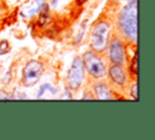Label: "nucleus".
Masks as SVG:
<instances>
[{
    "label": "nucleus",
    "mask_w": 155,
    "mask_h": 140,
    "mask_svg": "<svg viewBox=\"0 0 155 140\" xmlns=\"http://www.w3.org/2000/svg\"><path fill=\"white\" fill-rule=\"evenodd\" d=\"M84 33H85V26L82 24L81 28L78 30V35H76V38H75V43H80V41H81V38L84 37Z\"/></svg>",
    "instance_id": "2eb2a0df"
},
{
    "label": "nucleus",
    "mask_w": 155,
    "mask_h": 140,
    "mask_svg": "<svg viewBox=\"0 0 155 140\" xmlns=\"http://www.w3.org/2000/svg\"><path fill=\"white\" fill-rule=\"evenodd\" d=\"M42 72H44L42 63L40 61H38V60H30L23 67L21 84L23 86H25V88L34 86L39 82V79L41 78Z\"/></svg>",
    "instance_id": "20e7f679"
},
{
    "label": "nucleus",
    "mask_w": 155,
    "mask_h": 140,
    "mask_svg": "<svg viewBox=\"0 0 155 140\" xmlns=\"http://www.w3.org/2000/svg\"><path fill=\"white\" fill-rule=\"evenodd\" d=\"M71 97H73V96H71V94H70L69 91H68V93H65V94L62 96V99H71Z\"/></svg>",
    "instance_id": "a211bd4d"
},
{
    "label": "nucleus",
    "mask_w": 155,
    "mask_h": 140,
    "mask_svg": "<svg viewBox=\"0 0 155 140\" xmlns=\"http://www.w3.org/2000/svg\"><path fill=\"white\" fill-rule=\"evenodd\" d=\"M57 91L58 90L53 85H51V84H42L40 86V89H39V93L36 95V99H44V95L45 94H47L46 95V99L47 97H56L57 96Z\"/></svg>",
    "instance_id": "9b49d317"
},
{
    "label": "nucleus",
    "mask_w": 155,
    "mask_h": 140,
    "mask_svg": "<svg viewBox=\"0 0 155 140\" xmlns=\"http://www.w3.org/2000/svg\"><path fill=\"white\" fill-rule=\"evenodd\" d=\"M82 63L85 67V71H87L88 75L93 79H101L105 75L107 69L103 60L101 58L99 54H96L92 50L86 51L82 55Z\"/></svg>",
    "instance_id": "7ed1b4c3"
},
{
    "label": "nucleus",
    "mask_w": 155,
    "mask_h": 140,
    "mask_svg": "<svg viewBox=\"0 0 155 140\" xmlns=\"http://www.w3.org/2000/svg\"><path fill=\"white\" fill-rule=\"evenodd\" d=\"M8 99H11V96L8 94H5L4 90H1L0 91V100H8Z\"/></svg>",
    "instance_id": "dca6fc26"
},
{
    "label": "nucleus",
    "mask_w": 155,
    "mask_h": 140,
    "mask_svg": "<svg viewBox=\"0 0 155 140\" xmlns=\"http://www.w3.org/2000/svg\"><path fill=\"white\" fill-rule=\"evenodd\" d=\"M137 61H138V56H137V51H136V54L133 55V57H132V60L130 62V73L132 75H136V77H137V71H138V63H137Z\"/></svg>",
    "instance_id": "f8f14e48"
},
{
    "label": "nucleus",
    "mask_w": 155,
    "mask_h": 140,
    "mask_svg": "<svg viewBox=\"0 0 155 140\" xmlns=\"http://www.w3.org/2000/svg\"><path fill=\"white\" fill-rule=\"evenodd\" d=\"M108 75L110 78V80L116 85V86H125L126 82H127V77H126V72L124 69V67L121 65H114L111 63V66L109 67L108 71Z\"/></svg>",
    "instance_id": "0eeeda50"
},
{
    "label": "nucleus",
    "mask_w": 155,
    "mask_h": 140,
    "mask_svg": "<svg viewBox=\"0 0 155 140\" xmlns=\"http://www.w3.org/2000/svg\"><path fill=\"white\" fill-rule=\"evenodd\" d=\"M115 1H119V0H115Z\"/></svg>",
    "instance_id": "aec40b11"
},
{
    "label": "nucleus",
    "mask_w": 155,
    "mask_h": 140,
    "mask_svg": "<svg viewBox=\"0 0 155 140\" xmlns=\"http://www.w3.org/2000/svg\"><path fill=\"white\" fill-rule=\"evenodd\" d=\"M85 79V67L81 57H75L67 74V85L70 90H78Z\"/></svg>",
    "instance_id": "39448f33"
},
{
    "label": "nucleus",
    "mask_w": 155,
    "mask_h": 140,
    "mask_svg": "<svg viewBox=\"0 0 155 140\" xmlns=\"http://www.w3.org/2000/svg\"><path fill=\"white\" fill-rule=\"evenodd\" d=\"M117 28L125 38L137 41V0H127L121 9L117 16Z\"/></svg>",
    "instance_id": "f257e3e1"
},
{
    "label": "nucleus",
    "mask_w": 155,
    "mask_h": 140,
    "mask_svg": "<svg viewBox=\"0 0 155 140\" xmlns=\"http://www.w3.org/2000/svg\"><path fill=\"white\" fill-rule=\"evenodd\" d=\"M110 24L107 19H98L90 30V47L96 54H103L109 43Z\"/></svg>",
    "instance_id": "f03ea898"
},
{
    "label": "nucleus",
    "mask_w": 155,
    "mask_h": 140,
    "mask_svg": "<svg viewBox=\"0 0 155 140\" xmlns=\"http://www.w3.org/2000/svg\"><path fill=\"white\" fill-rule=\"evenodd\" d=\"M39 16H38V21H36V24L38 27H44L46 26L48 22H50V6L48 4L44 2L39 10Z\"/></svg>",
    "instance_id": "1a4fd4ad"
},
{
    "label": "nucleus",
    "mask_w": 155,
    "mask_h": 140,
    "mask_svg": "<svg viewBox=\"0 0 155 140\" xmlns=\"http://www.w3.org/2000/svg\"><path fill=\"white\" fill-rule=\"evenodd\" d=\"M10 49V45L7 43V40H1L0 41V54H6Z\"/></svg>",
    "instance_id": "4468645a"
},
{
    "label": "nucleus",
    "mask_w": 155,
    "mask_h": 140,
    "mask_svg": "<svg viewBox=\"0 0 155 140\" xmlns=\"http://www.w3.org/2000/svg\"><path fill=\"white\" fill-rule=\"evenodd\" d=\"M107 47H108L109 61L111 63H114V65L124 66L125 62H126V51H125L124 41L120 38L114 37L111 40H109Z\"/></svg>",
    "instance_id": "423d86ee"
},
{
    "label": "nucleus",
    "mask_w": 155,
    "mask_h": 140,
    "mask_svg": "<svg viewBox=\"0 0 155 140\" xmlns=\"http://www.w3.org/2000/svg\"><path fill=\"white\" fill-rule=\"evenodd\" d=\"M82 99H84V100H85V99H90V100H93V99H94V96H93V95H91L90 93H87V94H85V95L82 96Z\"/></svg>",
    "instance_id": "f3484780"
},
{
    "label": "nucleus",
    "mask_w": 155,
    "mask_h": 140,
    "mask_svg": "<svg viewBox=\"0 0 155 140\" xmlns=\"http://www.w3.org/2000/svg\"><path fill=\"white\" fill-rule=\"evenodd\" d=\"M44 2H45V0H34L31 4H29L27 11L22 12V16L25 17V18H31V17H34L35 15H38V12H39V10H40V7H41V5H42Z\"/></svg>",
    "instance_id": "9d476101"
},
{
    "label": "nucleus",
    "mask_w": 155,
    "mask_h": 140,
    "mask_svg": "<svg viewBox=\"0 0 155 140\" xmlns=\"http://www.w3.org/2000/svg\"><path fill=\"white\" fill-rule=\"evenodd\" d=\"M93 94H94L93 95L94 99H98V100H111L113 99L111 90L103 82H97L93 85Z\"/></svg>",
    "instance_id": "6e6552de"
},
{
    "label": "nucleus",
    "mask_w": 155,
    "mask_h": 140,
    "mask_svg": "<svg viewBox=\"0 0 155 140\" xmlns=\"http://www.w3.org/2000/svg\"><path fill=\"white\" fill-rule=\"evenodd\" d=\"M86 1H87V0H75V2H76V5H78V6H81V5H84Z\"/></svg>",
    "instance_id": "6ab92c4d"
},
{
    "label": "nucleus",
    "mask_w": 155,
    "mask_h": 140,
    "mask_svg": "<svg viewBox=\"0 0 155 140\" xmlns=\"http://www.w3.org/2000/svg\"><path fill=\"white\" fill-rule=\"evenodd\" d=\"M130 93H131L132 99H134L137 101L138 100V85H137V82L132 84V88H131V91Z\"/></svg>",
    "instance_id": "ddd939ff"
}]
</instances>
